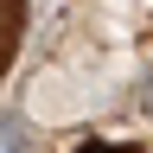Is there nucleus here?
<instances>
[{
  "label": "nucleus",
  "mask_w": 153,
  "mask_h": 153,
  "mask_svg": "<svg viewBox=\"0 0 153 153\" xmlns=\"http://www.w3.org/2000/svg\"><path fill=\"white\" fill-rule=\"evenodd\" d=\"M140 102H147V108H153V64H147V70H140Z\"/></svg>",
  "instance_id": "nucleus-1"
}]
</instances>
